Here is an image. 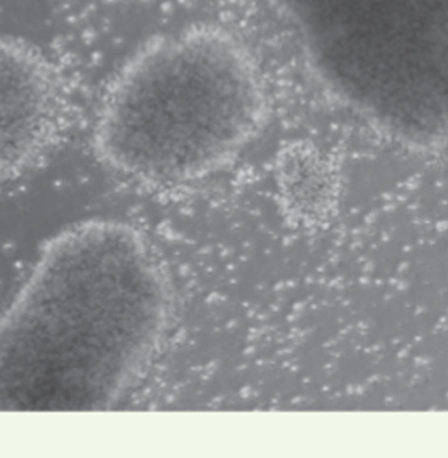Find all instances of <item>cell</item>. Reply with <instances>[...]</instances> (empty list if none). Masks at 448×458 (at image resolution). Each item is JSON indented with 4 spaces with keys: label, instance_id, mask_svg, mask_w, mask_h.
I'll list each match as a JSON object with an SVG mask.
<instances>
[{
    "label": "cell",
    "instance_id": "1",
    "mask_svg": "<svg viewBox=\"0 0 448 458\" xmlns=\"http://www.w3.org/2000/svg\"><path fill=\"white\" fill-rule=\"evenodd\" d=\"M168 288L127 225L92 220L54 237L0 319V410H107L160 342Z\"/></svg>",
    "mask_w": 448,
    "mask_h": 458
},
{
    "label": "cell",
    "instance_id": "2",
    "mask_svg": "<svg viewBox=\"0 0 448 458\" xmlns=\"http://www.w3.org/2000/svg\"><path fill=\"white\" fill-rule=\"evenodd\" d=\"M263 101L259 70L232 37L217 30L168 37L113 81L93 130L96 154L139 180H192L242 148Z\"/></svg>",
    "mask_w": 448,
    "mask_h": 458
},
{
    "label": "cell",
    "instance_id": "3",
    "mask_svg": "<svg viewBox=\"0 0 448 458\" xmlns=\"http://www.w3.org/2000/svg\"><path fill=\"white\" fill-rule=\"evenodd\" d=\"M323 83L407 137L448 124V0H277Z\"/></svg>",
    "mask_w": 448,
    "mask_h": 458
},
{
    "label": "cell",
    "instance_id": "4",
    "mask_svg": "<svg viewBox=\"0 0 448 458\" xmlns=\"http://www.w3.org/2000/svg\"><path fill=\"white\" fill-rule=\"evenodd\" d=\"M61 101L50 59L25 39L0 35V181L24 174L49 152Z\"/></svg>",
    "mask_w": 448,
    "mask_h": 458
}]
</instances>
